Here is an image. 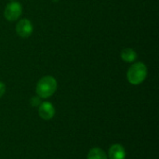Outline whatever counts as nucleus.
Listing matches in <instances>:
<instances>
[{"instance_id": "obj_4", "label": "nucleus", "mask_w": 159, "mask_h": 159, "mask_svg": "<svg viewBox=\"0 0 159 159\" xmlns=\"http://www.w3.org/2000/svg\"><path fill=\"white\" fill-rule=\"evenodd\" d=\"M32 22L27 19H22L16 24V33L19 36L22 38H27L33 34Z\"/></svg>"}, {"instance_id": "obj_7", "label": "nucleus", "mask_w": 159, "mask_h": 159, "mask_svg": "<svg viewBox=\"0 0 159 159\" xmlns=\"http://www.w3.org/2000/svg\"><path fill=\"white\" fill-rule=\"evenodd\" d=\"M121 58L126 62H133L137 59V53L134 49L127 48L121 51Z\"/></svg>"}, {"instance_id": "obj_2", "label": "nucleus", "mask_w": 159, "mask_h": 159, "mask_svg": "<svg viewBox=\"0 0 159 159\" xmlns=\"http://www.w3.org/2000/svg\"><path fill=\"white\" fill-rule=\"evenodd\" d=\"M147 76V67L143 62L133 63L127 72V79L132 85L142 84Z\"/></svg>"}, {"instance_id": "obj_6", "label": "nucleus", "mask_w": 159, "mask_h": 159, "mask_svg": "<svg viewBox=\"0 0 159 159\" xmlns=\"http://www.w3.org/2000/svg\"><path fill=\"white\" fill-rule=\"evenodd\" d=\"M109 159H125L126 158V151L125 148L118 143L113 144L109 148L108 152Z\"/></svg>"}, {"instance_id": "obj_5", "label": "nucleus", "mask_w": 159, "mask_h": 159, "mask_svg": "<svg viewBox=\"0 0 159 159\" xmlns=\"http://www.w3.org/2000/svg\"><path fill=\"white\" fill-rule=\"evenodd\" d=\"M38 115L44 120L51 119L55 115V108L49 102H41L38 106Z\"/></svg>"}, {"instance_id": "obj_10", "label": "nucleus", "mask_w": 159, "mask_h": 159, "mask_svg": "<svg viewBox=\"0 0 159 159\" xmlns=\"http://www.w3.org/2000/svg\"><path fill=\"white\" fill-rule=\"evenodd\" d=\"M5 92H6V85L0 81V98L5 94Z\"/></svg>"}, {"instance_id": "obj_8", "label": "nucleus", "mask_w": 159, "mask_h": 159, "mask_svg": "<svg viewBox=\"0 0 159 159\" xmlns=\"http://www.w3.org/2000/svg\"><path fill=\"white\" fill-rule=\"evenodd\" d=\"M87 159H107V155L101 148H92L89 150Z\"/></svg>"}, {"instance_id": "obj_9", "label": "nucleus", "mask_w": 159, "mask_h": 159, "mask_svg": "<svg viewBox=\"0 0 159 159\" xmlns=\"http://www.w3.org/2000/svg\"><path fill=\"white\" fill-rule=\"evenodd\" d=\"M40 103L41 102H40V98L39 97H33L31 99V104L33 106H39Z\"/></svg>"}, {"instance_id": "obj_3", "label": "nucleus", "mask_w": 159, "mask_h": 159, "mask_svg": "<svg viewBox=\"0 0 159 159\" xmlns=\"http://www.w3.org/2000/svg\"><path fill=\"white\" fill-rule=\"evenodd\" d=\"M22 14V6L19 2L8 3L4 10V16L8 21L17 20Z\"/></svg>"}, {"instance_id": "obj_1", "label": "nucleus", "mask_w": 159, "mask_h": 159, "mask_svg": "<svg viewBox=\"0 0 159 159\" xmlns=\"http://www.w3.org/2000/svg\"><path fill=\"white\" fill-rule=\"evenodd\" d=\"M57 80L50 75L40 78L36 84V93L39 98L47 99L51 97L57 90Z\"/></svg>"}]
</instances>
